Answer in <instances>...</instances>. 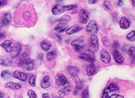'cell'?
Masks as SVG:
<instances>
[{
  "label": "cell",
  "mask_w": 135,
  "mask_h": 98,
  "mask_svg": "<svg viewBox=\"0 0 135 98\" xmlns=\"http://www.w3.org/2000/svg\"><path fill=\"white\" fill-rule=\"evenodd\" d=\"M79 58L83 61L88 62H94L95 61V54L91 50H87L84 52H81L79 55Z\"/></svg>",
  "instance_id": "1"
},
{
  "label": "cell",
  "mask_w": 135,
  "mask_h": 98,
  "mask_svg": "<svg viewBox=\"0 0 135 98\" xmlns=\"http://www.w3.org/2000/svg\"><path fill=\"white\" fill-rule=\"evenodd\" d=\"M71 45H72V48L74 49V50L76 52H80L83 50L84 48V38L83 37H80V38H78L76 39H74L72 41L71 43Z\"/></svg>",
  "instance_id": "2"
},
{
  "label": "cell",
  "mask_w": 135,
  "mask_h": 98,
  "mask_svg": "<svg viewBox=\"0 0 135 98\" xmlns=\"http://www.w3.org/2000/svg\"><path fill=\"white\" fill-rule=\"evenodd\" d=\"M86 31L87 33H89L91 35H94L97 33L98 31V25L94 20H91L90 22H88L86 27Z\"/></svg>",
  "instance_id": "3"
},
{
  "label": "cell",
  "mask_w": 135,
  "mask_h": 98,
  "mask_svg": "<svg viewBox=\"0 0 135 98\" xmlns=\"http://www.w3.org/2000/svg\"><path fill=\"white\" fill-rule=\"evenodd\" d=\"M89 47H90V50L92 52L98 51V48H99V44H98V36L96 34L91 35V36L90 39H89Z\"/></svg>",
  "instance_id": "4"
},
{
  "label": "cell",
  "mask_w": 135,
  "mask_h": 98,
  "mask_svg": "<svg viewBox=\"0 0 135 98\" xmlns=\"http://www.w3.org/2000/svg\"><path fill=\"white\" fill-rule=\"evenodd\" d=\"M21 50H22V45L19 43H16L14 44V46L12 48L11 51L9 52L10 53V57L12 59H15L16 57H18V55L21 53Z\"/></svg>",
  "instance_id": "5"
},
{
  "label": "cell",
  "mask_w": 135,
  "mask_h": 98,
  "mask_svg": "<svg viewBox=\"0 0 135 98\" xmlns=\"http://www.w3.org/2000/svg\"><path fill=\"white\" fill-rule=\"evenodd\" d=\"M89 20V13L86 9H82L79 14V20L80 24H86Z\"/></svg>",
  "instance_id": "6"
},
{
  "label": "cell",
  "mask_w": 135,
  "mask_h": 98,
  "mask_svg": "<svg viewBox=\"0 0 135 98\" xmlns=\"http://www.w3.org/2000/svg\"><path fill=\"white\" fill-rule=\"evenodd\" d=\"M19 66H22V68L27 70V71H32L34 68V62L32 59L27 58Z\"/></svg>",
  "instance_id": "7"
},
{
  "label": "cell",
  "mask_w": 135,
  "mask_h": 98,
  "mask_svg": "<svg viewBox=\"0 0 135 98\" xmlns=\"http://www.w3.org/2000/svg\"><path fill=\"white\" fill-rule=\"evenodd\" d=\"M56 84L57 85H65L69 84L67 78L62 73H57L56 75Z\"/></svg>",
  "instance_id": "8"
},
{
  "label": "cell",
  "mask_w": 135,
  "mask_h": 98,
  "mask_svg": "<svg viewBox=\"0 0 135 98\" xmlns=\"http://www.w3.org/2000/svg\"><path fill=\"white\" fill-rule=\"evenodd\" d=\"M82 29H83L82 26L80 25V24H76V25H74L72 27H69V28H67L66 33H67V35H72V34H74V33H77L80 32Z\"/></svg>",
  "instance_id": "9"
},
{
  "label": "cell",
  "mask_w": 135,
  "mask_h": 98,
  "mask_svg": "<svg viewBox=\"0 0 135 98\" xmlns=\"http://www.w3.org/2000/svg\"><path fill=\"white\" fill-rule=\"evenodd\" d=\"M100 59L101 61L104 62V63H106V64H109L110 63L111 61V57H110V55L109 53L105 50H103L101 51V54H100Z\"/></svg>",
  "instance_id": "10"
},
{
  "label": "cell",
  "mask_w": 135,
  "mask_h": 98,
  "mask_svg": "<svg viewBox=\"0 0 135 98\" xmlns=\"http://www.w3.org/2000/svg\"><path fill=\"white\" fill-rule=\"evenodd\" d=\"M13 77L15 79L21 80V81H22V82L26 81L27 79V74L22 71H15L13 73Z\"/></svg>",
  "instance_id": "11"
},
{
  "label": "cell",
  "mask_w": 135,
  "mask_h": 98,
  "mask_svg": "<svg viewBox=\"0 0 135 98\" xmlns=\"http://www.w3.org/2000/svg\"><path fill=\"white\" fill-rule=\"evenodd\" d=\"M97 66L95 65L94 62H91V63L86 66V74L88 76H92L97 73Z\"/></svg>",
  "instance_id": "12"
},
{
  "label": "cell",
  "mask_w": 135,
  "mask_h": 98,
  "mask_svg": "<svg viewBox=\"0 0 135 98\" xmlns=\"http://www.w3.org/2000/svg\"><path fill=\"white\" fill-rule=\"evenodd\" d=\"M113 57L115 59V61L117 64H122L124 62V57L119 52V50H113Z\"/></svg>",
  "instance_id": "13"
},
{
  "label": "cell",
  "mask_w": 135,
  "mask_h": 98,
  "mask_svg": "<svg viewBox=\"0 0 135 98\" xmlns=\"http://www.w3.org/2000/svg\"><path fill=\"white\" fill-rule=\"evenodd\" d=\"M119 24H120V27L122 29H127L129 28V27L131 25V22L130 20L127 18V17H122V18L120 19V22H119Z\"/></svg>",
  "instance_id": "14"
},
{
  "label": "cell",
  "mask_w": 135,
  "mask_h": 98,
  "mask_svg": "<svg viewBox=\"0 0 135 98\" xmlns=\"http://www.w3.org/2000/svg\"><path fill=\"white\" fill-rule=\"evenodd\" d=\"M72 91V86L71 85H67L64 88H62V90H60L58 91V96L60 97H64L65 96H68L69 94Z\"/></svg>",
  "instance_id": "15"
},
{
  "label": "cell",
  "mask_w": 135,
  "mask_h": 98,
  "mask_svg": "<svg viewBox=\"0 0 135 98\" xmlns=\"http://www.w3.org/2000/svg\"><path fill=\"white\" fill-rule=\"evenodd\" d=\"M68 28V25L67 23H63V22H59L57 25L55 27V32L57 33H62L63 32H65Z\"/></svg>",
  "instance_id": "16"
},
{
  "label": "cell",
  "mask_w": 135,
  "mask_h": 98,
  "mask_svg": "<svg viewBox=\"0 0 135 98\" xmlns=\"http://www.w3.org/2000/svg\"><path fill=\"white\" fill-rule=\"evenodd\" d=\"M1 46L3 48V50L7 52H10L12 50V48L14 46V43L11 40H5L4 42H3Z\"/></svg>",
  "instance_id": "17"
},
{
  "label": "cell",
  "mask_w": 135,
  "mask_h": 98,
  "mask_svg": "<svg viewBox=\"0 0 135 98\" xmlns=\"http://www.w3.org/2000/svg\"><path fill=\"white\" fill-rule=\"evenodd\" d=\"M11 20H12L11 15H10L9 13H5L2 17L1 23L3 24V26H8L9 24L11 22Z\"/></svg>",
  "instance_id": "18"
},
{
  "label": "cell",
  "mask_w": 135,
  "mask_h": 98,
  "mask_svg": "<svg viewBox=\"0 0 135 98\" xmlns=\"http://www.w3.org/2000/svg\"><path fill=\"white\" fill-rule=\"evenodd\" d=\"M5 87L8 89H10V90H20L22 89V85H20V84H17V83H15V82H9L7 83L5 85Z\"/></svg>",
  "instance_id": "19"
},
{
  "label": "cell",
  "mask_w": 135,
  "mask_h": 98,
  "mask_svg": "<svg viewBox=\"0 0 135 98\" xmlns=\"http://www.w3.org/2000/svg\"><path fill=\"white\" fill-rule=\"evenodd\" d=\"M50 80H51V77H50L49 75H46L44 77L43 79H42V81H41V87L42 88L46 89L51 85V82H50Z\"/></svg>",
  "instance_id": "20"
},
{
  "label": "cell",
  "mask_w": 135,
  "mask_h": 98,
  "mask_svg": "<svg viewBox=\"0 0 135 98\" xmlns=\"http://www.w3.org/2000/svg\"><path fill=\"white\" fill-rule=\"evenodd\" d=\"M63 11H64V10H63V9H62V6L59 5V4L55 5L51 9L52 14H53V15H56H56H60V14H62Z\"/></svg>",
  "instance_id": "21"
},
{
  "label": "cell",
  "mask_w": 135,
  "mask_h": 98,
  "mask_svg": "<svg viewBox=\"0 0 135 98\" xmlns=\"http://www.w3.org/2000/svg\"><path fill=\"white\" fill-rule=\"evenodd\" d=\"M12 60L9 59L8 57H3L0 59V65H2L3 66H11L12 64Z\"/></svg>",
  "instance_id": "22"
},
{
  "label": "cell",
  "mask_w": 135,
  "mask_h": 98,
  "mask_svg": "<svg viewBox=\"0 0 135 98\" xmlns=\"http://www.w3.org/2000/svg\"><path fill=\"white\" fill-rule=\"evenodd\" d=\"M40 47H41V49L43 50L48 51L50 49H51V44L50 43V42H48V41L44 40V41H42L41 43H40Z\"/></svg>",
  "instance_id": "23"
},
{
  "label": "cell",
  "mask_w": 135,
  "mask_h": 98,
  "mask_svg": "<svg viewBox=\"0 0 135 98\" xmlns=\"http://www.w3.org/2000/svg\"><path fill=\"white\" fill-rule=\"evenodd\" d=\"M68 72H69V74H74V73H79L80 72V70L79 68H77V66H68Z\"/></svg>",
  "instance_id": "24"
},
{
  "label": "cell",
  "mask_w": 135,
  "mask_h": 98,
  "mask_svg": "<svg viewBox=\"0 0 135 98\" xmlns=\"http://www.w3.org/2000/svg\"><path fill=\"white\" fill-rule=\"evenodd\" d=\"M107 89H108L109 91L114 92V91H117V90H119V86L115 83H111V84H109V85Z\"/></svg>",
  "instance_id": "25"
},
{
  "label": "cell",
  "mask_w": 135,
  "mask_h": 98,
  "mask_svg": "<svg viewBox=\"0 0 135 98\" xmlns=\"http://www.w3.org/2000/svg\"><path fill=\"white\" fill-rule=\"evenodd\" d=\"M71 19V17L69 16V15H64V16H62V17H60L59 19L56 20V22H63V23H67L68 22H69Z\"/></svg>",
  "instance_id": "26"
},
{
  "label": "cell",
  "mask_w": 135,
  "mask_h": 98,
  "mask_svg": "<svg viewBox=\"0 0 135 98\" xmlns=\"http://www.w3.org/2000/svg\"><path fill=\"white\" fill-rule=\"evenodd\" d=\"M56 57V53L55 51H49L47 55H46V59H47V61H52L54 60V59Z\"/></svg>",
  "instance_id": "27"
},
{
  "label": "cell",
  "mask_w": 135,
  "mask_h": 98,
  "mask_svg": "<svg viewBox=\"0 0 135 98\" xmlns=\"http://www.w3.org/2000/svg\"><path fill=\"white\" fill-rule=\"evenodd\" d=\"M127 55L133 59V62L134 61V55H135V47L134 46H132L128 49V50H127Z\"/></svg>",
  "instance_id": "28"
},
{
  "label": "cell",
  "mask_w": 135,
  "mask_h": 98,
  "mask_svg": "<svg viewBox=\"0 0 135 98\" xmlns=\"http://www.w3.org/2000/svg\"><path fill=\"white\" fill-rule=\"evenodd\" d=\"M28 82H29V85L31 86L34 87L35 85H36V76H35L34 74L31 75L29 77V79H28Z\"/></svg>",
  "instance_id": "29"
},
{
  "label": "cell",
  "mask_w": 135,
  "mask_h": 98,
  "mask_svg": "<svg viewBox=\"0 0 135 98\" xmlns=\"http://www.w3.org/2000/svg\"><path fill=\"white\" fill-rule=\"evenodd\" d=\"M104 8L109 10V11H112V9H113V6L111 4V3L109 1V0H105V1L104 2Z\"/></svg>",
  "instance_id": "30"
},
{
  "label": "cell",
  "mask_w": 135,
  "mask_h": 98,
  "mask_svg": "<svg viewBox=\"0 0 135 98\" xmlns=\"http://www.w3.org/2000/svg\"><path fill=\"white\" fill-rule=\"evenodd\" d=\"M1 76L3 79H9V78H11V73H10V72L8 71V70H4V71L2 72Z\"/></svg>",
  "instance_id": "31"
},
{
  "label": "cell",
  "mask_w": 135,
  "mask_h": 98,
  "mask_svg": "<svg viewBox=\"0 0 135 98\" xmlns=\"http://www.w3.org/2000/svg\"><path fill=\"white\" fill-rule=\"evenodd\" d=\"M78 5L77 4H69V5H65V6H62V9L63 10H72V9H77Z\"/></svg>",
  "instance_id": "32"
},
{
  "label": "cell",
  "mask_w": 135,
  "mask_h": 98,
  "mask_svg": "<svg viewBox=\"0 0 135 98\" xmlns=\"http://www.w3.org/2000/svg\"><path fill=\"white\" fill-rule=\"evenodd\" d=\"M127 39L129 41H134L135 39V36H134V30H133L132 32L129 33L127 35Z\"/></svg>",
  "instance_id": "33"
},
{
  "label": "cell",
  "mask_w": 135,
  "mask_h": 98,
  "mask_svg": "<svg viewBox=\"0 0 135 98\" xmlns=\"http://www.w3.org/2000/svg\"><path fill=\"white\" fill-rule=\"evenodd\" d=\"M27 58H28V56H27V53H23L22 55H21V57H20V59H19V61H18V66H20L21 64L22 63V62L26 60Z\"/></svg>",
  "instance_id": "34"
},
{
  "label": "cell",
  "mask_w": 135,
  "mask_h": 98,
  "mask_svg": "<svg viewBox=\"0 0 135 98\" xmlns=\"http://www.w3.org/2000/svg\"><path fill=\"white\" fill-rule=\"evenodd\" d=\"M81 97L82 98H89V90H88L87 87L85 90H83L82 94H81Z\"/></svg>",
  "instance_id": "35"
},
{
  "label": "cell",
  "mask_w": 135,
  "mask_h": 98,
  "mask_svg": "<svg viewBox=\"0 0 135 98\" xmlns=\"http://www.w3.org/2000/svg\"><path fill=\"white\" fill-rule=\"evenodd\" d=\"M23 19L25 20H28L31 19V13L29 11H25L23 13Z\"/></svg>",
  "instance_id": "36"
},
{
  "label": "cell",
  "mask_w": 135,
  "mask_h": 98,
  "mask_svg": "<svg viewBox=\"0 0 135 98\" xmlns=\"http://www.w3.org/2000/svg\"><path fill=\"white\" fill-rule=\"evenodd\" d=\"M102 41H103V43H104V44L105 45V46H110V40H109L108 38H106V37L103 38Z\"/></svg>",
  "instance_id": "37"
},
{
  "label": "cell",
  "mask_w": 135,
  "mask_h": 98,
  "mask_svg": "<svg viewBox=\"0 0 135 98\" xmlns=\"http://www.w3.org/2000/svg\"><path fill=\"white\" fill-rule=\"evenodd\" d=\"M27 95H28V97H29V98H37L36 93H35V92L33 91V90H28Z\"/></svg>",
  "instance_id": "38"
},
{
  "label": "cell",
  "mask_w": 135,
  "mask_h": 98,
  "mask_svg": "<svg viewBox=\"0 0 135 98\" xmlns=\"http://www.w3.org/2000/svg\"><path fill=\"white\" fill-rule=\"evenodd\" d=\"M109 91L108 90V89L104 90V91H103V94H102V98H109Z\"/></svg>",
  "instance_id": "39"
},
{
  "label": "cell",
  "mask_w": 135,
  "mask_h": 98,
  "mask_svg": "<svg viewBox=\"0 0 135 98\" xmlns=\"http://www.w3.org/2000/svg\"><path fill=\"white\" fill-rule=\"evenodd\" d=\"M109 98H124L122 96H120V95H112L110 96H109Z\"/></svg>",
  "instance_id": "40"
},
{
  "label": "cell",
  "mask_w": 135,
  "mask_h": 98,
  "mask_svg": "<svg viewBox=\"0 0 135 98\" xmlns=\"http://www.w3.org/2000/svg\"><path fill=\"white\" fill-rule=\"evenodd\" d=\"M6 0H0V7L4 6L6 4Z\"/></svg>",
  "instance_id": "41"
},
{
  "label": "cell",
  "mask_w": 135,
  "mask_h": 98,
  "mask_svg": "<svg viewBox=\"0 0 135 98\" xmlns=\"http://www.w3.org/2000/svg\"><path fill=\"white\" fill-rule=\"evenodd\" d=\"M98 1V0H88V3H91V4H94V3H96Z\"/></svg>",
  "instance_id": "42"
},
{
  "label": "cell",
  "mask_w": 135,
  "mask_h": 98,
  "mask_svg": "<svg viewBox=\"0 0 135 98\" xmlns=\"http://www.w3.org/2000/svg\"><path fill=\"white\" fill-rule=\"evenodd\" d=\"M42 97H43V98H51L48 93H44L43 95H42Z\"/></svg>",
  "instance_id": "43"
},
{
  "label": "cell",
  "mask_w": 135,
  "mask_h": 98,
  "mask_svg": "<svg viewBox=\"0 0 135 98\" xmlns=\"http://www.w3.org/2000/svg\"><path fill=\"white\" fill-rule=\"evenodd\" d=\"M118 6H122L123 5V0H118Z\"/></svg>",
  "instance_id": "44"
},
{
  "label": "cell",
  "mask_w": 135,
  "mask_h": 98,
  "mask_svg": "<svg viewBox=\"0 0 135 98\" xmlns=\"http://www.w3.org/2000/svg\"><path fill=\"white\" fill-rule=\"evenodd\" d=\"M5 37V34L3 33H0V39L1 38H4Z\"/></svg>",
  "instance_id": "45"
},
{
  "label": "cell",
  "mask_w": 135,
  "mask_h": 98,
  "mask_svg": "<svg viewBox=\"0 0 135 98\" xmlns=\"http://www.w3.org/2000/svg\"><path fill=\"white\" fill-rule=\"evenodd\" d=\"M3 97H4V93L0 92V98H3Z\"/></svg>",
  "instance_id": "46"
},
{
  "label": "cell",
  "mask_w": 135,
  "mask_h": 98,
  "mask_svg": "<svg viewBox=\"0 0 135 98\" xmlns=\"http://www.w3.org/2000/svg\"><path fill=\"white\" fill-rule=\"evenodd\" d=\"M132 3H133V6H135V0H132Z\"/></svg>",
  "instance_id": "47"
},
{
  "label": "cell",
  "mask_w": 135,
  "mask_h": 98,
  "mask_svg": "<svg viewBox=\"0 0 135 98\" xmlns=\"http://www.w3.org/2000/svg\"><path fill=\"white\" fill-rule=\"evenodd\" d=\"M56 2H57V3H60V2H62V1H64V0H55Z\"/></svg>",
  "instance_id": "48"
},
{
  "label": "cell",
  "mask_w": 135,
  "mask_h": 98,
  "mask_svg": "<svg viewBox=\"0 0 135 98\" xmlns=\"http://www.w3.org/2000/svg\"><path fill=\"white\" fill-rule=\"evenodd\" d=\"M2 27H3V24L0 22V32H1V28H2Z\"/></svg>",
  "instance_id": "49"
},
{
  "label": "cell",
  "mask_w": 135,
  "mask_h": 98,
  "mask_svg": "<svg viewBox=\"0 0 135 98\" xmlns=\"http://www.w3.org/2000/svg\"><path fill=\"white\" fill-rule=\"evenodd\" d=\"M20 98H23V97H22H22H20Z\"/></svg>",
  "instance_id": "50"
}]
</instances>
